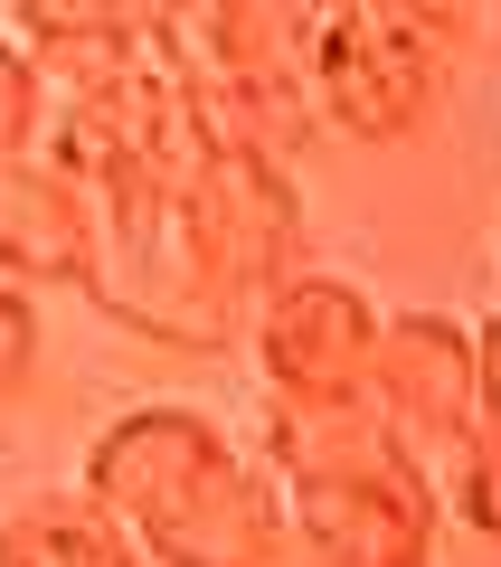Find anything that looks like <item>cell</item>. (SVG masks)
I'll return each mask as SVG.
<instances>
[{"label": "cell", "instance_id": "obj_1", "mask_svg": "<svg viewBox=\"0 0 501 567\" xmlns=\"http://www.w3.org/2000/svg\"><path fill=\"white\" fill-rule=\"evenodd\" d=\"M85 502L114 511L152 567H321L275 473L190 398L123 406L85 445Z\"/></svg>", "mask_w": 501, "mask_h": 567}, {"label": "cell", "instance_id": "obj_4", "mask_svg": "<svg viewBox=\"0 0 501 567\" xmlns=\"http://www.w3.org/2000/svg\"><path fill=\"white\" fill-rule=\"evenodd\" d=\"M369 350H379V303H369L350 275H313V265H294L284 284L256 293L265 398L350 406V398H369Z\"/></svg>", "mask_w": 501, "mask_h": 567}, {"label": "cell", "instance_id": "obj_8", "mask_svg": "<svg viewBox=\"0 0 501 567\" xmlns=\"http://www.w3.org/2000/svg\"><path fill=\"white\" fill-rule=\"evenodd\" d=\"M48 142V66L29 39H0V162Z\"/></svg>", "mask_w": 501, "mask_h": 567}, {"label": "cell", "instance_id": "obj_7", "mask_svg": "<svg viewBox=\"0 0 501 567\" xmlns=\"http://www.w3.org/2000/svg\"><path fill=\"white\" fill-rule=\"evenodd\" d=\"M0 567H152L142 539L85 492H39L0 520Z\"/></svg>", "mask_w": 501, "mask_h": 567}, {"label": "cell", "instance_id": "obj_13", "mask_svg": "<svg viewBox=\"0 0 501 567\" xmlns=\"http://www.w3.org/2000/svg\"><path fill=\"white\" fill-rule=\"evenodd\" d=\"M473 360H482V416H501V312L473 322Z\"/></svg>", "mask_w": 501, "mask_h": 567}, {"label": "cell", "instance_id": "obj_15", "mask_svg": "<svg viewBox=\"0 0 501 567\" xmlns=\"http://www.w3.org/2000/svg\"><path fill=\"white\" fill-rule=\"evenodd\" d=\"M313 10H341V0H313Z\"/></svg>", "mask_w": 501, "mask_h": 567}, {"label": "cell", "instance_id": "obj_10", "mask_svg": "<svg viewBox=\"0 0 501 567\" xmlns=\"http://www.w3.org/2000/svg\"><path fill=\"white\" fill-rule=\"evenodd\" d=\"M454 511H463V529H482V539H501V416H482L473 435H463Z\"/></svg>", "mask_w": 501, "mask_h": 567}, {"label": "cell", "instance_id": "obj_11", "mask_svg": "<svg viewBox=\"0 0 501 567\" xmlns=\"http://www.w3.org/2000/svg\"><path fill=\"white\" fill-rule=\"evenodd\" d=\"M39 369V293L0 275V398H20Z\"/></svg>", "mask_w": 501, "mask_h": 567}, {"label": "cell", "instance_id": "obj_5", "mask_svg": "<svg viewBox=\"0 0 501 567\" xmlns=\"http://www.w3.org/2000/svg\"><path fill=\"white\" fill-rule=\"evenodd\" d=\"M369 406H379L398 435L463 445V435L482 425L473 322H454V312H379V350H369Z\"/></svg>", "mask_w": 501, "mask_h": 567}, {"label": "cell", "instance_id": "obj_3", "mask_svg": "<svg viewBox=\"0 0 501 567\" xmlns=\"http://www.w3.org/2000/svg\"><path fill=\"white\" fill-rule=\"evenodd\" d=\"M444 48L454 39L398 20V10H369V0L321 10V29H313V114L350 142L426 133V114L444 95Z\"/></svg>", "mask_w": 501, "mask_h": 567}, {"label": "cell", "instance_id": "obj_6", "mask_svg": "<svg viewBox=\"0 0 501 567\" xmlns=\"http://www.w3.org/2000/svg\"><path fill=\"white\" fill-rule=\"evenodd\" d=\"M0 275L10 284H67V293H95V275H104L95 189L76 171H58L48 152L0 162Z\"/></svg>", "mask_w": 501, "mask_h": 567}, {"label": "cell", "instance_id": "obj_9", "mask_svg": "<svg viewBox=\"0 0 501 567\" xmlns=\"http://www.w3.org/2000/svg\"><path fill=\"white\" fill-rule=\"evenodd\" d=\"M10 10H20V39H29V48L104 39V29H142V0H10Z\"/></svg>", "mask_w": 501, "mask_h": 567}, {"label": "cell", "instance_id": "obj_14", "mask_svg": "<svg viewBox=\"0 0 501 567\" xmlns=\"http://www.w3.org/2000/svg\"><path fill=\"white\" fill-rule=\"evenodd\" d=\"M190 10H200V0H142V20H161V29H171V20H190Z\"/></svg>", "mask_w": 501, "mask_h": 567}, {"label": "cell", "instance_id": "obj_2", "mask_svg": "<svg viewBox=\"0 0 501 567\" xmlns=\"http://www.w3.org/2000/svg\"><path fill=\"white\" fill-rule=\"evenodd\" d=\"M265 473L284 492V520L313 539L321 567H426L444 502L417 473L407 435L369 398L294 406L265 398Z\"/></svg>", "mask_w": 501, "mask_h": 567}, {"label": "cell", "instance_id": "obj_12", "mask_svg": "<svg viewBox=\"0 0 501 567\" xmlns=\"http://www.w3.org/2000/svg\"><path fill=\"white\" fill-rule=\"evenodd\" d=\"M369 10H398V20L436 29V39H463L473 29V0H369Z\"/></svg>", "mask_w": 501, "mask_h": 567}]
</instances>
